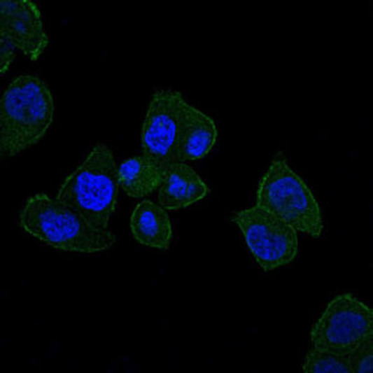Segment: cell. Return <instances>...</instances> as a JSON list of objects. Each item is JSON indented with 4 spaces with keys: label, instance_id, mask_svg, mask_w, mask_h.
Returning <instances> with one entry per match:
<instances>
[{
    "label": "cell",
    "instance_id": "1",
    "mask_svg": "<svg viewBox=\"0 0 373 373\" xmlns=\"http://www.w3.org/2000/svg\"><path fill=\"white\" fill-rule=\"evenodd\" d=\"M55 113L48 85L34 75L11 80L0 99V155L15 156L37 143L51 125Z\"/></svg>",
    "mask_w": 373,
    "mask_h": 373
},
{
    "label": "cell",
    "instance_id": "2",
    "mask_svg": "<svg viewBox=\"0 0 373 373\" xmlns=\"http://www.w3.org/2000/svg\"><path fill=\"white\" fill-rule=\"evenodd\" d=\"M20 227L57 250L94 253L110 248L115 236L92 226L79 212L44 193L29 197L19 215Z\"/></svg>",
    "mask_w": 373,
    "mask_h": 373
},
{
    "label": "cell",
    "instance_id": "3",
    "mask_svg": "<svg viewBox=\"0 0 373 373\" xmlns=\"http://www.w3.org/2000/svg\"><path fill=\"white\" fill-rule=\"evenodd\" d=\"M117 169L111 149L97 143L64 179L55 198L79 212L94 227L108 229L120 188Z\"/></svg>",
    "mask_w": 373,
    "mask_h": 373
},
{
    "label": "cell",
    "instance_id": "4",
    "mask_svg": "<svg viewBox=\"0 0 373 373\" xmlns=\"http://www.w3.org/2000/svg\"><path fill=\"white\" fill-rule=\"evenodd\" d=\"M256 206L282 219L297 232L318 238L323 230L321 208L304 180L279 151L261 177Z\"/></svg>",
    "mask_w": 373,
    "mask_h": 373
},
{
    "label": "cell",
    "instance_id": "5",
    "mask_svg": "<svg viewBox=\"0 0 373 373\" xmlns=\"http://www.w3.org/2000/svg\"><path fill=\"white\" fill-rule=\"evenodd\" d=\"M373 337V309L351 293L335 296L309 332L311 348L348 356Z\"/></svg>",
    "mask_w": 373,
    "mask_h": 373
},
{
    "label": "cell",
    "instance_id": "6",
    "mask_svg": "<svg viewBox=\"0 0 373 373\" xmlns=\"http://www.w3.org/2000/svg\"><path fill=\"white\" fill-rule=\"evenodd\" d=\"M231 221L264 272L288 265L297 255V231L270 212L254 205L235 212Z\"/></svg>",
    "mask_w": 373,
    "mask_h": 373
},
{
    "label": "cell",
    "instance_id": "7",
    "mask_svg": "<svg viewBox=\"0 0 373 373\" xmlns=\"http://www.w3.org/2000/svg\"><path fill=\"white\" fill-rule=\"evenodd\" d=\"M187 101L178 90L160 89L151 95L141 130L142 155L163 167L176 162V147Z\"/></svg>",
    "mask_w": 373,
    "mask_h": 373
},
{
    "label": "cell",
    "instance_id": "8",
    "mask_svg": "<svg viewBox=\"0 0 373 373\" xmlns=\"http://www.w3.org/2000/svg\"><path fill=\"white\" fill-rule=\"evenodd\" d=\"M49 44L41 11L30 0L0 1V45L36 61Z\"/></svg>",
    "mask_w": 373,
    "mask_h": 373
},
{
    "label": "cell",
    "instance_id": "9",
    "mask_svg": "<svg viewBox=\"0 0 373 373\" xmlns=\"http://www.w3.org/2000/svg\"><path fill=\"white\" fill-rule=\"evenodd\" d=\"M158 189V204L167 211L188 207L203 199L210 191L197 171L181 162H174L164 167Z\"/></svg>",
    "mask_w": 373,
    "mask_h": 373
},
{
    "label": "cell",
    "instance_id": "10",
    "mask_svg": "<svg viewBox=\"0 0 373 373\" xmlns=\"http://www.w3.org/2000/svg\"><path fill=\"white\" fill-rule=\"evenodd\" d=\"M218 129L213 119L186 103L181 115L176 147V162L200 160L215 146Z\"/></svg>",
    "mask_w": 373,
    "mask_h": 373
},
{
    "label": "cell",
    "instance_id": "11",
    "mask_svg": "<svg viewBox=\"0 0 373 373\" xmlns=\"http://www.w3.org/2000/svg\"><path fill=\"white\" fill-rule=\"evenodd\" d=\"M129 227L134 238L141 244L167 250L173 237V228L167 210L159 204L144 199L132 211Z\"/></svg>",
    "mask_w": 373,
    "mask_h": 373
},
{
    "label": "cell",
    "instance_id": "12",
    "mask_svg": "<svg viewBox=\"0 0 373 373\" xmlns=\"http://www.w3.org/2000/svg\"><path fill=\"white\" fill-rule=\"evenodd\" d=\"M164 171V167L143 155L132 157L118 167V184L128 197H144L160 188Z\"/></svg>",
    "mask_w": 373,
    "mask_h": 373
},
{
    "label": "cell",
    "instance_id": "13",
    "mask_svg": "<svg viewBox=\"0 0 373 373\" xmlns=\"http://www.w3.org/2000/svg\"><path fill=\"white\" fill-rule=\"evenodd\" d=\"M304 373H353L349 356H341L311 348L302 365Z\"/></svg>",
    "mask_w": 373,
    "mask_h": 373
},
{
    "label": "cell",
    "instance_id": "14",
    "mask_svg": "<svg viewBox=\"0 0 373 373\" xmlns=\"http://www.w3.org/2000/svg\"><path fill=\"white\" fill-rule=\"evenodd\" d=\"M353 373L373 372V337L365 340L349 355Z\"/></svg>",
    "mask_w": 373,
    "mask_h": 373
}]
</instances>
